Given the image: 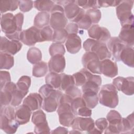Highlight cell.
<instances>
[{
	"mask_svg": "<svg viewBox=\"0 0 134 134\" xmlns=\"http://www.w3.org/2000/svg\"><path fill=\"white\" fill-rule=\"evenodd\" d=\"M72 100L66 94H62L59 101L57 113L59 116L60 124L64 127H71L75 118V115L71 107Z\"/></svg>",
	"mask_w": 134,
	"mask_h": 134,
	"instance_id": "1",
	"label": "cell"
},
{
	"mask_svg": "<svg viewBox=\"0 0 134 134\" xmlns=\"http://www.w3.org/2000/svg\"><path fill=\"white\" fill-rule=\"evenodd\" d=\"M19 125L15 119V110L13 107H1L0 127L2 130L6 133H14Z\"/></svg>",
	"mask_w": 134,
	"mask_h": 134,
	"instance_id": "2",
	"label": "cell"
},
{
	"mask_svg": "<svg viewBox=\"0 0 134 134\" xmlns=\"http://www.w3.org/2000/svg\"><path fill=\"white\" fill-rule=\"evenodd\" d=\"M98 97L99 103L103 106L114 108L118 104L117 91L111 84L103 85Z\"/></svg>",
	"mask_w": 134,
	"mask_h": 134,
	"instance_id": "3",
	"label": "cell"
},
{
	"mask_svg": "<svg viewBox=\"0 0 134 134\" xmlns=\"http://www.w3.org/2000/svg\"><path fill=\"white\" fill-rule=\"evenodd\" d=\"M83 48L86 52L95 53L100 61L111 58V54L104 42L88 38L84 42Z\"/></svg>",
	"mask_w": 134,
	"mask_h": 134,
	"instance_id": "4",
	"label": "cell"
},
{
	"mask_svg": "<svg viewBox=\"0 0 134 134\" xmlns=\"http://www.w3.org/2000/svg\"><path fill=\"white\" fill-rule=\"evenodd\" d=\"M133 5V1H121L120 4L116 7V15L121 26L133 24V15L131 12Z\"/></svg>",
	"mask_w": 134,
	"mask_h": 134,
	"instance_id": "5",
	"label": "cell"
},
{
	"mask_svg": "<svg viewBox=\"0 0 134 134\" xmlns=\"http://www.w3.org/2000/svg\"><path fill=\"white\" fill-rule=\"evenodd\" d=\"M67 21L64 8L60 5H54L51 10L50 27L53 30L64 28L67 25Z\"/></svg>",
	"mask_w": 134,
	"mask_h": 134,
	"instance_id": "6",
	"label": "cell"
},
{
	"mask_svg": "<svg viewBox=\"0 0 134 134\" xmlns=\"http://www.w3.org/2000/svg\"><path fill=\"white\" fill-rule=\"evenodd\" d=\"M40 32V30L35 26L23 30L20 35V41L28 46H33L37 42H42Z\"/></svg>",
	"mask_w": 134,
	"mask_h": 134,
	"instance_id": "7",
	"label": "cell"
},
{
	"mask_svg": "<svg viewBox=\"0 0 134 134\" xmlns=\"http://www.w3.org/2000/svg\"><path fill=\"white\" fill-rule=\"evenodd\" d=\"M100 61L97 55L92 52H86L82 58V63L84 68L94 74H101Z\"/></svg>",
	"mask_w": 134,
	"mask_h": 134,
	"instance_id": "8",
	"label": "cell"
},
{
	"mask_svg": "<svg viewBox=\"0 0 134 134\" xmlns=\"http://www.w3.org/2000/svg\"><path fill=\"white\" fill-rule=\"evenodd\" d=\"M113 85L117 90L127 95H132L134 93V77L132 76L117 77L113 80Z\"/></svg>",
	"mask_w": 134,
	"mask_h": 134,
	"instance_id": "9",
	"label": "cell"
},
{
	"mask_svg": "<svg viewBox=\"0 0 134 134\" xmlns=\"http://www.w3.org/2000/svg\"><path fill=\"white\" fill-rule=\"evenodd\" d=\"M1 26L2 31L5 34V36L15 33L20 34L21 32L18 30L14 15L10 13H7L2 15L1 18Z\"/></svg>",
	"mask_w": 134,
	"mask_h": 134,
	"instance_id": "10",
	"label": "cell"
},
{
	"mask_svg": "<svg viewBox=\"0 0 134 134\" xmlns=\"http://www.w3.org/2000/svg\"><path fill=\"white\" fill-rule=\"evenodd\" d=\"M62 95V93L60 91L54 89L50 94L43 99L42 108L43 110L48 113L55 111Z\"/></svg>",
	"mask_w": 134,
	"mask_h": 134,
	"instance_id": "11",
	"label": "cell"
},
{
	"mask_svg": "<svg viewBox=\"0 0 134 134\" xmlns=\"http://www.w3.org/2000/svg\"><path fill=\"white\" fill-rule=\"evenodd\" d=\"M90 38L99 42H106L111 38L108 30L104 27H100L97 24L92 25L87 31Z\"/></svg>",
	"mask_w": 134,
	"mask_h": 134,
	"instance_id": "12",
	"label": "cell"
},
{
	"mask_svg": "<svg viewBox=\"0 0 134 134\" xmlns=\"http://www.w3.org/2000/svg\"><path fill=\"white\" fill-rule=\"evenodd\" d=\"M72 128L73 130L80 131H87L89 132L94 128V120L91 117H75L72 125Z\"/></svg>",
	"mask_w": 134,
	"mask_h": 134,
	"instance_id": "13",
	"label": "cell"
},
{
	"mask_svg": "<svg viewBox=\"0 0 134 134\" xmlns=\"http://www.w3.org/2000/svg\"><path fill=\"white\" fill-rule=\"evenodd\" d=\"M64 10L66 18L75 23H76L85 13L84 9L80 8L76 4L75 1H73L71 3L65 5Z\"/></svg>",
	"mask_w": 134,
	"mask_h": 134,
	"instance_id": "14",
	"label": "cell"
},
{
	"mask_svg": "<svg viewBox=\"0 0 134 134\" xmlns=\"http://www.w3.org/2000/svg\"><path fill=\"white\" fill-rule=\"evenodd\" d=\"M22 48L21 43L18 40H9L5 37H1V52L14 55Z\"/></svg>",
	"mask_w": 134,
	"mask_h": 134,
	"instance_id": "15",
	"label": "cell"
},
{
	"mask_svg": "<svg viewBox=\"0 0 134 134\" xmlns=\"http://www.w3.org/2000/svg\"><path fill=\"white\" fill-rule=\"evenodd\" d=\"M118 38L125 46L133 47L134 43L133 24L122 26Z\"/></svg>",
	"mask_w": 134,
	"mask_h": 134,
	"instance_id": "16",
	"label": "cell"
},
{
	"mask_svg": "<svg viewBox=\"0 0 134 134\" xmlns=\"http://www.w3.org/2000/svg\"><path fill=\"white\" fill-rule=\"evenodd\" d=\"M17 90V85L13 82H9L1 90V107L10 104L14 92Z\"/></svg>",
	"mask_w": 134,
	"mask_h": 134,
	"instance_id": "17",
	"label": "cell"
},
{
	"mask_svg": "<svg viewBox=\"0 0 134 134\" xmlns=\"http://www.w3.org/2000/svg\"><path fill=\"white\" fill-rule=\"evenodd\" d=\"M100 71L105 76L113 78L118 74V67L116 62L109 59L100 61Z\"/></svg>",
	"mask_w": 134,
	"mask_h": 134,
	"instance_id": "18",
	"label": "cell"
},
{
	"mask_svg": "<svg viewBox=\"0 0 134 134\" xmlns=\"http://www.w3.org/2000/svg\"><path fill=\"white\" fill-rule=\"evenodd\" d=\"M65 67V59L62 55L51 57L48 62L49 70L51 72L57 73L62 72Z\"/></svg>",
	"mask_w": 134,
	"mask_h": 134,
	"instance_id": "19",
	"label": "cell"
},
{
	"mask_svg": "<svg viewBox=\"0 0 134 134\" xmlns=\"http://www.w3.org/2000/svg\"><path fill=\"white\" fill-rule=\"evenodd\" d=\"M125 46L118 37H113L108 40L107 47L115 59L117 61H120V54Z\"/></svg>",
	"mask_w": 134,
	"mask_h": 134,
	"instance_id": "20",
	"label": "cell"
},
{
	"mask_svg": "<svg viewBox=\"0 0 134 134\" xmlns=\"http://www.w3.org/2000/svg\"><path fill=\"white\" fill-rule=\"evenodd\" d=\"M43 103V98L39 93L29 94L24 100V105L28 106L31 111L41 108Z\"/></svg>",
	"mask_w": 134,
	"mask_h": 134,
	"instance_id": "21",
	"label": "cell"
},
{
	"mask_svg": "<svg viewBox=\"0 0 134 134\" xmlns=\"http://www.w3.org/2000/svg\"><path fill=\"white\" fill-rule=\"evenodd\" d=\"M31 115L30 109L24 104L19 106L15 110V119L19 125L28 123L29 121Z\"/></svg>",
	"mask_w": 134,
	"mask_h": 134,
	"instance_id": "22",
	"label": "cell"
},
{
	"mask_svg": "<svg viewBox=\"0 0 134 134\" xmlns=\"http://www.w3.org/2000/svg\"><path fill=\"white\" fill-rule=\"evenodd\" d=\"M82 40L77 35H69L65 41V47L69 53L75 54L81 49Z\"/></svg>",
	"mask_w": 134,
	"mask_h": 134,
	"instance_id": "23",
	"label": "cell"
},
{
	"mask_svg": "<svg viewBox=\"0 0 134 134\" xmlns=\"http://www.w3.org/2000/svg\"><path fill=\"white\" fill-rule=\"evenodd\" d=\"M120 60L126 65L131 68H133L134 62L133 48L125 46L120 53Z\"/></svg>",
	"mask_w": 134,
	"mask_h": 134,
	"instance_id": "24",
	"label": "cell"
},
{
	"mask_svg": "<svg viewBox=\"0 0 134 134\" xmlns=\"http://www.w3.org/2000/svg\"><path fill=\"white\" fill-rule=\"evenodd\" d=\"M134 127L133 113H131L126 118H122L120 126V133H133Z\"/></svg>",
	"mask_w": 134,
	"mask_h": 134,
	"instance_id": "25",
	"label": "cell"
},
{
	"mask_svg": "<svg viewBox=\"0 0 134 134\" xmlns=\"http://www.w3.org/2000/svg\"><path fill=\"white\" fill-rule=\"evenodd\" d=\"M50 21V15L48 12L38 13L34 19V25L38 29L47 26Z\"/></svg>",
	"mask_w": 134,
	"mask_h": 134,
	"instance_id": "26",
	"label": "cell"
},
{
	"mask_svg": "<svg viewBox=\"0 0 134 134\" xmlns=\"http://www.w3.org/2000/svg\"><path fill=\"white\" fill-rule=\"evenodd\" d=\"M86 107L90 109H93L95 107L98 101L97 94L94 92H85L83 93L82 96Z\"/></svg>",
	"mask_w": 134,
	"mask_h": 134,
	"instance_id": "27",
	"label": "cell"
},
{
	"mask_svg": "<svg viewBox=\"0 0 134 134\" xmlns=\"http://www.w3.org/2000/svg\"><path fill=\"white\" fill-rule=\"evenodd\" d=\"M0 69L1 70H9L14 64V59L12 55L1 52H0Z\"/></svg>",
	"mask_w": 134,
	"mask_h": 134,
	"instance_id": "28",
	"label": "cell"
},
{
	"mask_svg": "<svg viewBox=\"0 0 134 134\" xmlns=\"http://www.w3.org/2000/svg\"><path fill=\"white\" fill-rule=\"evenodd\" d=\"M27 59L30 63L35 64L41 61L42 53L38 48L35 47L30 48L27 51Z\"/></svg>",
	"mask_w": 134,
	"mask_h": 134,
	"instance_id": "29",
	"label": "cell"
},
{
	"mask_svg": "<svg viewBox=\"0 0 134 134\" xmlns=\"http://www.w3.org/2000/svg\"><path fill=\"white\" fill-rule=\"evenodd\" d=\"M45 82L54 89L60 88L61 84V75L54 72H50L45 77Z\"/></svg>",
	"mask_w": 134,
	"mask_h": 134,
	"instance_id": "30",
	"label": "cell"
},
{
	"mask_svg": "<svg viewBox=\"0 0 134 134\" xmlns=\"http://www.w3.org/2000/svg\"><path fill=\"white\" fill-rule=\"evenodd\" d=\"M48 71V66L46 62L40 61L34 64L32 68V75L36 77L44 76Z\"/></svg>",
	"mask_w": 134,
	"mask_h": 134,
	"instance_id": "31",
	"label": "cell"
},
{
	"mask_svg": "<svg viewBox=\"0 0 134 134\" xmlns=\"http://www.w3.org/2000/svg\"><path fill=\"white\" fill-rule=\"evenodd\" d=\"M34 7L41 12H51L52 8L54 5V2L52 1L41 0L35 1L34 2Z\"/></svg>",
	"mask_w": 134,
	"mask_h": 134,
	"instance_id": "32",
	"label": "cell"
},
{
	"mask_svg": "<svg viewBox=\"0 0 134 134\" xmlns=\"http://www.w3.org/2000/svg\"><path fill=\"white\" fill-rule=\"evenodd\" d=\"M19 1H1L0 10L1 13L3 14L8 11H14L18 8Z\"/></svg>",
	"mask_w": 134,
	"mask_h": 134,
	"instance_id": "33",
	"label": "cell"
},
{
	"mask_svg": "<svg viewBox=\"0 0 134 134\" xmlns=\"http://www.w3.org/2000/svg\"><path fill=\"white\" fill-rule=\"evenodd\" d=\"M30 84V77L27 75H23L19 78L16 83L17 88L27 95L28 92Z\"/></svg>",
	"mask_w": 134,
	"mask_h": 134,
	"instance_id": "34",
	"label": "cell"
},
{
	"mask_svg": "<svg viewBox=\"0 0 134 134\" xmlns=\"http://www.w3.org/2000/svg\"><path fill=\"white\" fill-rule=\"evenodd\" d=\"M68 34L64 28L53 30L52 41L53 43H63L68 38Z\"/></svg>",
	"mask_w": 134,
	"mask_h": 134,
	"instance_id": "35",
	"label": "cell"
},
{
	"mask_svg": "<svg viewBox=\"0 0 134 134\" xmlns=\"http://www.w3.org/2000/svg\"><path fill=\"white\" fill-rule=\"evenodd\" d=\"M61 84L60 88L63 91H65L69 87L75 85L74 80L72 75L61 73Z\"/></svg>",
	"mask_w": 134,
	"mask_h": 134,
	"instance_id": "36",
	"label": "cell"
},
{
	"mask_svg": "<svg viewBox=\"0 0 134 134\" xmlns=\"http://www.w3.org/2000/svg\"><path fill=\"white\" fill-rule=\"evenodd\" d=\"M106 119L107 120L109 125L118 126L120 130V125L122 119V117L118 111L115 110H110L106 116Z\"/></svg>",
	"mask_w": 134,
	"mask_h": 134,
	"instance_id": "37",
	"label": "cell"
},
{
	"mask_svg": "<svg viewBox=\"0 0 134 134\" xmlns=\"http://www.w3.org/2000/svg\"><path fill=\"white\" fill-rule=\"evenodd\" d=\"M100 85L94 81H87L82 86L83 93L94 92L98 93L99 90Z\"/></svg>",
	"mask_w": 134,
	"mask_h": 134,
	"instance_id": "38",
	"label": "cell"
},
{
	"mask_svg": "<svg viewBox=\"0 0 134 134\" xmlns=\"http://www.w3.org/2000/svg\"><path fill=\"white\" fill-rule=\"evenodd\" d=\"M49 51L51 57L55 55H63L65 52L64 46L62 43H53L49 47Z\"/></svg>",
	"mask_w": 134,
	"mask_h": 134,
	"instance_id": "39",
	"label": "cell"
},
{
	"mask_svg": "<svg viewBox=\"0 0 134 134\" xmlns=\"http://www.w3.org/2000/svg\"><path fill=\"white\" fill-rule=\"evenodd\" d=\"M75 3L80 7L83 9H97V1H88V0H77L75 1Z\"/></svg>",
	"mask_w": 134,
	"mask_h": 134,
	"instance_id": "40",
	"label": "cell"
},
{
	"mask_svg": "<svg viewBox=\"0 0 134 134\" xmlns=\"http://www.w3.org/2000/svg\"><path fill=\"white\" fill-rule=\"evenodd\" d=\"M31 121L35 125L47 121L46 114L40 109L34 112L31 117Z\"/></svg>",
	"mask_w": 134,
	"mask_h": 134,
	"instance_id": "41",
	"label": "cell"
},
{
	"mask_svg": "<svg viewBox=\"0 0 134 134\" xmlns=\"http://www.w3.org/2000/svg\"><path fill=\"white\" fill-rule=\"evenodd\" d=\"M85 14L90 17L92 24H97L101 18V12L98 9H89Z\"/></svg>",
	"mask_w": 134,
	"mask_h": 134,
	"instance_id": "42",
	"label": "cell"
},
{
	"mask_svg": "<svg viewBox=\"0 0 134 134\" xmlns=\"http://www.w3.org/2000/svg\"><path fill=\"white\" fill-rule=\"evenodd\" d=\"M26 95L25 93L17 88L13 94L10 105L14 107L19 106L22 102L23 99Z\"/></svg>",
	"mask_w": 134,
	"mask_h": 134,
	"instance_id": "43",
	"label": "cell"
},
{
	"mask_svg": "<svg viewBox=\"0 0 134 134\" xmlns=\"http://www.w3.org/2000/svg\"><path fill=\"white\" fill-rule=\"evenodd\" d=\"M53 34V31L52 28L49 26H46L42 28V29L40 30V34L42 42L46 41H52Z\"/></svg>",
	"mask_w": 134,
	"mask_h": 134,
	"instance_id": "44",
	"label": "cell"
},
{
	"mask_svg": "<svg viewBox=\"0 0 134 134\" xmlns=\"http://www.w3.org/2000/svg\"><path fill=\"white\" fill-rule=\"evenodd\" d=\"M76 24L80 29L87 30L91 27L92 23L90 17L85 13Z\"/></svg>",
	"mask_w": 134,
	"mask_h": 134,
	"instance_id": "45",
	"label": "cell"
},
{
	"mask_svg": "<svg viewBox=\"0 0 134 134\" xmlns=\"http://www.w3.org/2000/svg\"><path fill=\"white\" fill-rule=\"evenodd\" d=\"M84 106H86L82 97H78L73 99L71 104V110L74 115H76L78 110Z\"/></svg>",
	"mask_w": 134,
	"mask_h": 134,
	"instance_id": "46",
	"label": "cell"
},
{
	"mask_svg": "<svg viewBox=\"0 0 134 134\" xmlns=\"http://www.w3.org/2000/svg\"><path fill=\"white\" fill-rule=\"evenodd\" d=\"M72 76L74 80L75 84L77 86H82L86 81V77L81 70L80 71L74 73Z\"/></svg>",
	"mask_w": 134,
	"mask_h": 134,
	"instance_id": "47",
	"label": "cell"
},
{
	"mask_svg": "<svg viewBox=\"0 0 134 134\" xmlns=\"http://www.w3.org/2000/svg\"><path fill=\"white\" fill-rule=\"evenodd\" d=\"M65 94L69 96L73 100L76 98L80 97L82 96L80 90L74 85L68 88L65 91Z\"/></svg>",
	"mask_w": 134,
	"mask_h": 134,
	"instance_id": "48",
	"label": "cell"
},
{
	"mask_svg": "<svg viewBox=\"0 0 134 134\" xmlns=\"http://www.w3.org/2000/svg\"><path fill=\"white\" fill-rule=\"evenodd\" d=\"M34 132L35 133H50V129L47 121L35 125Z\"/></svg>",
	"mask_w": 134,
	"mask_h": 134,
	"instance_id": "49",
	"label": "cell"
},
{
	"mask_svg": "<svg viewBox=\"0 0 134 134\" xmlns=\"http://www.w3.org/2000/svg\"><path fill=\"white\" fill-rule=\"evenodd\" d=\"M34 2L32 1H19L18 6L22 12H27L33 7Z\"/></svg>",
	"mask_w": 134,
	"mask_h": 134,
	"instance_id": "50",
	"label": "cell"
},
{
	"mask_svg": "<svg viewBox=\"0 0 134 134\" xmlns=\"http://www.w3.org/2000/svg\"><path fill=\"white\" fill-rule=\"evenodd\" d=\"M11 81L9 72L6 71L1 70L0 72V84L1 90H2L6 84Z\"/></svg>",
	"mask_w": 134,
	"mask_h": 134,
	"instance_id": "51",
	"label": "cell"
},
{
	"mask_svg": "<svg viewBox=\"0 0 134 134\" xmlns=\"http://www.w3.org/2000/svg\"><path fill=\"white\" fill-rule=\"evenodd\" d=\"M98 7H108L110 6H117L121 1H97Z\"/></svg>",
	"mask_w": 134,
	"mask_h": 134,
	"instance_id": "52",
	"label": "cell"
},
{
	"mask_svg": "<svg viewBox=\"0 0 134 134\" xmlns=\"http://www.w3.org/2000/svg\"><path fill=\"white\" fill-rule=\"evenodd\" d=\"M108 125L107 120L105 118H101L97 119L95 122V126L102 133Z\"/></svg>",
	"mask_w": 134,
	"mask_h": 134,
	"instance_id": "53",
	"label": "cell"
},
{
	"mask_svg": "<svg viewBox=\"0 0 134 134\" xmlns=\"http://www.w3.org/2000/svg\"><path fill=\"white\" fill-rule=\"evenodd\" d=\"M54 88L49 84H44L42 85L39 90V93L42 97L43 99L48 96L53 91Z\"/></svg>",
	"mask_w": 134,
	"mask_h": 134,
	"instance_id": "54",
	"label": "cell"
},
{
	"mask_svg": "<svg viewBox=\"0 0 134 134\" xmlns=\"http://www.w3.org/2000/svg\"><path fill=\"white\" fill-rule=\"evenodd\" d=\"M65 28V29L68 34V36L72 35H77L78 32L79 27L76 23H69L68 25H66Z\"/></svg>",
	"mask_w": 134,
	"mask_h": 134,
	"instance_id": "55",
	"label": "cell"
},
{
	"mask_svg": "<svg viewBox=\"0 0 134 134\" xmlns=\"http://www.w3.org/2000/svg\"><path fill=\"white\" fill-rule=\"evenodd\" d=\"M76 116H79L81 117H91L92 115L91 109L88 108L86 106H84L81 108L76 113Z\"/></svg>",
	"mask_w": 134,
	"mask_h": 134,
	"instance_id": "56",
	"label": "cell"
},
{
	"mask_svg": "<svg viewBox=\"0 0 134 134\" xmlns=\"http://www.w3.org/2000/svg\"><path fill=\"white\" fill-rule=\"evenodd\" d=\"M105 134L107 133H120L119 127L117 126L112 125H108L107 128L105 129L104 131Z\"/></svg>",
	"mask_w": 134,
	"mask_h": 134,
	"instance_id": "57",
	"label": "cell"
},
{
	"mask_svg": "<svg viewBox=\"0 0 134 134\" xmlns=\"http://www.w3.org/2000/svg\"><path fill=\"white\" fill-rule=\"evenodd\" d=\"M52 133H68V129L63 127H58L54 130H53L52 132Z\"/></svg>",
	"mask_w": 134,
	"mask_h": 134,
	"instance_id": "58",
	"label": "cell"
},
{
	"mask_svg": "<svg viewBox=\"0 0 134 134\" xmlns=\"http://www.w3.org/2000/svg\"><path fill=\"white\" fill-rule=\"evenodd\" d=\"M72 2H73V0H68V1H54L55 3H57V5H63L64 6V7L67 4L71 3Z\"/></svg>",
	"mask_w": 134,
	"mask_h": 134,
	"instance_id": "59",
	"label": "cell"
}]
</instances>
